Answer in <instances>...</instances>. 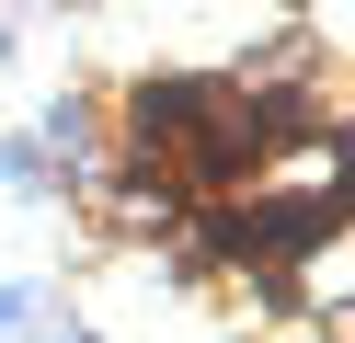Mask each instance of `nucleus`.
<instances>
[{"label":"nucleus","instance_id":"f257e3e1","mask_svg":"<svg viewBox=\"0 0 355 343\" xmlns=\"http://www.w3.org/2000/svg\"><path fill=\"white\" fill-rule=\"evenodd\" d=\"M12 320H24V297H12V286H0V332H12Z\"/></svg>","mask_w":355,"mask_h":343},{"label":"nucleus","instance_id":"f03ea898","mask_svg":"<svg viewBox=\"0 0 355 343\" xmlns=\"http://www.w3.org/2000/svg\"><path fill=\"white\" fill-rule=\"evenodd\" d=\"M69 343H80V332H69Z\"/></svg>","mask_w":355,"mask_h":343}]
</instances>
